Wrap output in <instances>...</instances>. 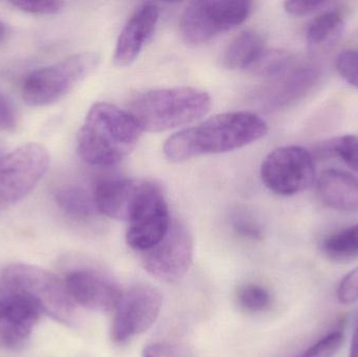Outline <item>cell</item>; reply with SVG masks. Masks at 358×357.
I'll return each mask as SVG.
<instances>
[{
	"instance_id": "1",
	"label": "cell",
	"mask_w": 358,
	"mask_h": 357,
	"mask_svg": "<svg viewBox=\"0 0 358 357\" xmlns=\"http://www.w3.org/2000/svg\"><path fill=\"white\" fill-rule=\"evenodd\" d=\"M267 132L268 126L255 113H222L170 136L164 145V153L170 161L179 163L243 148L264 138Z\"/></svg>"
},
{
	"instance_id": "2",
	"label": "cell",
	"mask_w": 358,
	"mask_h": 357,
	"mask_svg": "<svg viewBox=\"0 0 358 357\" xmlns=\"http://www.w3.org/2000/svg\"><path fill=\"white\" fill-rule=\"evenodd\" d=\"M142 132L127 110L109 103H96L80 129L78 152L90 165L111 167L136 148Z\"/></svg>"
},
{
	"instance_id": "3",
	"label": "cell",
	"mask_w": 358,
	"mask_h": 357,
	"mask_svg": "<svg viewBox=\"0 0 358 357\" xmlns=\"http://www.w3.org/2000/svg\"><path fill=\"white\" fill-rule=\"evenodd\" d=\"M210 106L208 92L185 86L143 92L130 101L127 111L142 131L162 132L194 123Z\"/></svg>"
},
{
	"instance_id": "4",
	"label": "cell",
	"mask_w": 358,
	"mask_h": 357,
	"mask_svg": "<svg viewBox=\"0 0 358 357\" xmlns=\"http://www.w3.org/2000/svg\"><path fill=\"white\" fill-rule=\"evenodd\" d=\"M1 280L8 291L31 298L46 316L61 324L73 325L77 316V304L71 299L64 281L56 275L31 264L6 266Z\"/></svg>"
},
{
	"instance_id": "5",
	"label": "cell",
	"mask_w": 358,
	"mask_h": 357,
	"mask_svg": "<svg viewBox=\"0 0 358 357\" xmlns=\"http://www.w3.org/2000/svg\"><path fill=\"white\" fill-rule=\"evenodd\" d=\"M99 62L98 54L86 52L36 69L23 81V100L31 107L54 104L92 75Z\"/></svg>"
},
{
	"instance_id": "6",
	"label": "cell",
	"mask_w": 358,
	"mask_h": 357,
	"mask_svg": "<svg viewBox=\"0 0 358 357\" xmlns=\"http://www.w3.org/2000/svg\"><path fill=\"white\" fill-rule=\"evenodd\" d=\"M252 10L244 0H203L185 6L179 20L181 37L189 46L202 45L219 34L243 23Z\"/></svg>"
},
{
	"instance_id": "7",
	"label": "cell",
	"mask_w": 358,
	"mask_h": 357,
	"mask_svg": "<svg viewBox=\"0 0 358 357\" xmlns=\"http://www.w3.org/2000/svg\"><path fill=\"white\" fill-rule=\"evenodd\" d=\"M50 154L43 145L27 143L0 159V213L27 196L44 177Z\"/></svg>"
},
{
	"instance_id": "8",
	"label": "cell",
	"mask_w": 358,
	"mask_h": 357,
	"mask_svg": "<svg viewBox=\"0 0 358 357\" xmlns=\"http://www.w3.org/2000/svg\"><path fill=\"white\" fill-rule=\"evenodd\" d=\"M261 178L266 188L281 196L303 192L315 182L313 155L300 146L275 149L261 166Z\"/></svg>"
},
{
	"instance_id": "9",
	"label": "cell",
	"mask_w": 358,
	"mask_h": 357,
	"mask_svg": "<svg viewBox=\"0 0 358 357\" xmlns=\"http://www.w3.org/2000/svg\"><path fill=\"white\" fill-rule=\"evenodd\" d=\"M163 297L155 287L136 285L122 295L115 309L111 340L123 344L148 331L161 314Z\"/></svg>"
},
{
	"instance_id": "10",
	"label": "cell",
	"mask_w": 358,
	"mask_h": 357,
	"mask_svg": "<svg viewBox=\"0 0 358 357\" xmlns=\"http://www.w3.org/2000/svg\"><path fill=\"white\" fill-rule=\"evenodd\" d=\"M193 239L185 224L172 222L165 238L152 249L143 253L145 270L159 280H180L191 266Z\"/></svg>"
},
{
	"instance_id": "11",
	"label": "cell",
	"mask_w": 358,
	"mask_h": 357,
	"mask_svg": "<svg viewBox=\"0 0 358 357\" xmlns=\"http://www.w3.org/2000/svg\"><path fill=\"white\" fill-rule=\"evenodd\" d=\"M171 224L163 192L152 182L128 221L127 245L142 253L149 251L165 238Z\"/></svg>"
},
{
	"instance_id": "12",
	"label": "cell",
	"mask_w": 358,
	"mask_h": 357,
	"mask_svg": "<svg viewBox=\"0 0 358 357\" xmlns=\"http://www.w3.org/2000/svg\"><path fill=\"white\" fill-rule=\"evenodd\" d=\"M152 182L136 178H110L96 182L94 201L99 213L113 219L129 221Z\"/></svg>"
},
{
	"instance_id": "13",
	"label": "cell",
	"mask_w": 358,
	"mask_h": 357,
	"mask_svg": "<svg viewBox=\"0 0 358 357\" xmlns=\"http://www.w3.org/2000/svg\"><path fill=\"white\" fill-rule=\"evenodd\" d=\"M42 314L41 308L31 298L8 291L0 298V343L8 348L21 347Z\"/></svg>"
},
{
	"instance_id": "14",
	"label": "cell",
	"mask_w": 358,
	"mask_h": 357,
	"mask_svg": "<svg viewBox=\"0 0 358 357\" xmlns=\"http://www.w3.org/2000/svg\"><path fill=\"white\" fill-rule=\"evenodd\" d=\"M64 282L73 302L92 312H115L123 295L117 283L94 270H73Z\"/></svg>"
},
{
	"instance_id": "15",
	"label": "cell",
	"mask_w": 358,
	"mask_h": 357,
	"mask_svg": "<svg viewBox=\"0 0 358 357\" xmlns=\"http://www.w3.org/2000/svg\"><path fill=\"white\" fill-rule=\"evenodd\" d=\"M159 18V10L155 4L144 3L136 8L117 38L113 54L115 66H129L138 59L152 37Z\"/></svg>"
},
{
	"instance_id": "16",
	"label": "cell",
	"mask_w": 358,
	"mask_h": 357,
	"mask_svg": "<svg viewBox=\"0 0 358 357\" xmlns=\"http://www.w3.org/2000/svg\"><path fill=\"white\" fill-rule=\"evenodd\" d=\"M317 194L326 207L342 212L358 211V178L341 170H326L320 175Z\"/></svg>"
},
{
	"instance_id": "17",
	"label": "cell",
	"mask_w": 358,
	"mask_h": 357,
	"mask_svg": "<svg viewBox=\"0 0 358 357\" xmlns=\"http://www.w3.org/2000/svg\"><path fill=\"white\" fill-rule=\"evenodd\" d=\"M317 79V71L310 66L290 69L275 79L271 88L263 92V101L268 108H281L306 94Z\"/></svg>"
},
{
	"instance_id": "18",
	"label": "cell",
	"mask_w": 358,
	"mask_h": 357,
	"mask_svg": "<svg viewBox=\"0 0 358 357\" xmlns=\"http://www.w3.org/2000/svg\"><path fill=\"white\" fill-rule=\"evenodd\" d=\"M264 39L258 31L246 29L236 36L223 52L221 63L227 69L252 67L264 50Z\"/></svg>"
},
{
	"instance_id": "19",
	"label": "cell",
	"mask_w": 358,
	"mask_h": 357,
	"mask_svg": "<svg viewBox=\"0 0 358 357\" xmlns=\"http://www.w3.org/2000/svg\"><path fill=\"white\" fill-rule=\"evenodd\" d=\"M344 16L336 10H324L307 29V42L311 48H320L336 41L344 29Z\"/></svg>"
},
{
	"instance_id": "20",
	"label": "cell",
	"mask_w": 358,
	"mask_h": 357,
	"mask_svg": "<svg viewBox=\"0 0 358 357\" xmlns=\"http://www.w3.org/2000/svg\"><path fill=\"white\" fill-rule=\"evenodd\" d=\"M57 205L69 215L86 218L99 213L94 195L78 186H65L55 193Z\"/></svg>"
},
{
	"instance_id": "21",
	"label": "cell",
	"mask_w": 358,
	"mask_h": 357,
	"mask_svg": "<svg viewBox=\"0 0 358 357\" xmlns=\"http://www.w3.org/2000/svg\"><path fill=\"white\" fill-rule=\"evenodd\" d=\"M323 251L330 260L340 263L358 259V224L330 235L323 242Z\"/></svg>"
},
{
	"instance_id": "22",
	"label": "cell",
	"mask_w": 358,
	"mask_h": 357,
	"mask_svg": "<svg viewBox=\"0 0 358 357\" xmlns=\"http://www.w3.org/2000/svg\"><path fill=\"white\" fill-rule=\"evenodd\" d=\"M294 59L286 50H264L250 67L252 73L269 79H278L292 68Z\"/></svg>"
},
{
	"instance_id": "23",
	"label": "cell",
	"mask_w": 358,
	"mask_h": 357,
	"mask_svg": "<svg viewBox=\"0 0 358 357\" xmlns=\"http://www.w3.org/2000/svg\"><path fill=\"white\" fill-rule=\"evenodd\" d=\"M238 305L246 312H262L271 304V293L257 284H245L239 287L236 295Z\"/></svg>"
},
{
	"instance_id": "24",
	"label": "cell",
	"mask_w": 358,
	"mask_h": 357,
	"mask_svg": "<svg viewBox=\"0 0 358 357\" xmlns=\"http://www.w3.org/2000/svg\"><path fill=\"white\" fill-rule=\"evenodd\" d=\"M326 151L340 157L349 168L358 172V136H344L328 143Z\"/></svg>"
},
{
	"instance_id": "25",
	"label": "cell",
	"mask_w": 358,
	"mask_h": 357,
	"mask_svg": "<svg viewBox=\"0 0 358 357\" xmlns=\"http://www.w3.org/2000/svg\"><path fill=\"white\" fill-rule=\"evenodd\" d=\"M231 226L239 236L250 240H261L263 238L262 226L248 211L236 209L231 215Z\"/></svg>"
},
{
	"instance_id": "26",
	"label": "cell",
	"mask_w": 358,
	"mask_h": 357,
	"mask_svg": "<svg viewBox=\"0 0 358 357\" xmlns=\"http://www.w3.org/2000/svg\"><path fill=\"white\" fill-rule=\"evenodd\" d=\"M344 343V335L341 331L330 333L327 337L317 342L309 348L305 354L299 357H334Z\"/></svg>"
},
{
	"instance_id": "27",
	"label": "cell",
	"mask_w": 358,
	"mask_h": 357,
	"mask_svg": "<svg viewBox=\"0 0 358 357\" xmlns=\"http://www.w3.org/2000/svg\"><path fill=\"white\" fill-rule=\"evenodd\" d=\"M336 68L345 81L358 89V50L341 52L336 60Z\"/></svg>"
},
{
	"instance_id": "28",
	"label": "cell",
	"mask_w": 358,
	"mask_h": 357,
	"mask_svg": "<svg viewBox=\"0 0 358 357\" xmlns=\"http://www.w3.org/2000/svg\"><path fill=\"white\" fill-rule=\"evenodd\" d=\"M13 6L34 15H56L64 8V2L43 0V1H13Z\"/></svg>"
},
{
	"instance_id": "29",
	"label": "cell",
	"mask_w": 358,
	"mask_h": 357,
	"mask_svg": "<svg viewBox=\"0 0 358 357\" xmlns=\"http://www.w3.org/2000/svg\"><path fill=\"white\" fill-rule=\"evenodd\" d=\"M338 299L343 305H353L358 302V268L348 272L341 281Z\"/></svg>"
},
{
	"instance_id": "30",
	"label": "cell",
	"mask_w": 358,
	"mask_h": 357,
	"mask_svg": "<svg viewBox=\"0 0 358 357\" xmlns=\"http://www.w3.org/2000/svg\"><path fill=\"white\" fill-rule=\"evenodd\" d=\"M143 357H189L187 350L178 344L157 342L143 349Z\"/></svg>"
},
{
	"instance_id": "31",
	"label": "cell",
	"mask_w": 358,
	"mask_h": 357,
	"mask_svg": "<svg viewBox=\"0 0 358 357\" xmlns=\"http://www.w3.org/2000/svg\"><path fill=\"white\" fill-rule=\"evenodd\" d=\"M325 0H289L284 2L286 12L292 16H306L329 6Z\"/></svg>"
},
{
	"instance_id": "32",
	"label": "cell",
	"mask_w": 358,
	"mask_h": 357,
	"mask_svg": "<svg viewBox=\"0 0 358 357\" xmlns=\"http://www.w3.org/2000/svg\"><path fill=\"white\" fill-rule=\"evenodd\" d=\"M17 117L14 107L6 96L0 94V130H10L16 127Z\"/></svg>"
},
{
	"instance_id": "33",
	"label": "cell",
	"mask_w": 358,
	"mask_h": 357,
	"mask_svg": "<svg viewBox=\"0 0 358 357\" xmlns=\"http://www.w3.org/2000/svg\"><path fill=\"white\" fill-rule=\"evenodd\" d=\"M358 357V320L353 333L352 343H351L350 356Z\"/></svg>"
},
{
	"instance_id": "34",
	"label": "cell",
	"mask_w": 358,
	"mask_h": 357,
	"mask_svg": "<svg viewBox=\"0 0 358 357\" xmlns=\"http://www.w3.org/2000/svg\"><path fill=\"white\" fill-rule=\"evenodd\" d=\"M6 36V27L3 23L0 21V41L4 39V37Z\"/></svg>"
},
{
	"instance_id": "35",
	"label": "cell",
	"mask_w": 358,
	"mask_h": 357,
	"mask_svg": "<svg viewBox=\"0 0 358 357\" xmlns=\"http://www.w3.org/2000/svg\"><path fill=\"white\" fill-rule=\"evenodd\" d=\"M2 154H1V147H0V159H1Z\"/></svg>"
},
{
	"instance_id": "36",
	"label": "cell",
	"mask_w": 358,
	"mask_h": 357,
	"mask_svg": "<svg viewBox=\"0 0 358 357\" xmlns=\"http://www.w3.org/2000/svg\"><path fill=\"white\" fill-rule=\"evenodd\" d=\"M294 357H299V356H294Z\"/></svg>"
}]
</instances>
